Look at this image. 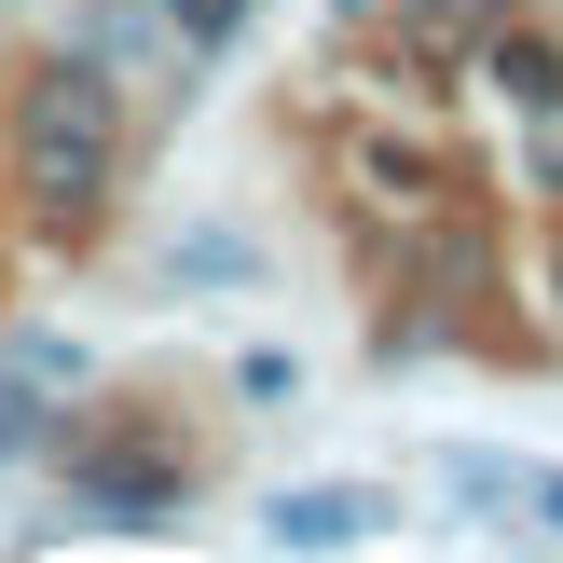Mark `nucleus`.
Returning a JSON list of instances; mask_svg holds the SVG:
<instances>
[{
  "label": "nucleus",
  "mask_w": 563,
  "mask_h": 563,
  "mask_svg": "<svg viewBox=\"0 0 563 563\" xmlns=\"http://www.w3.org/2000/svg\"><path fill=\"white\" fill-rule=\"evenodd\" d=\"M110 69H82V55H55V69H27V97H14V179H27V207L55 220V234H82L97 220V192H110Z\"/></svg>",
  "instance_id": "nucleus-1"
},
{
  "label": "nucleus",
  "mask_w": 563,
  "mask_h": 563,
  "mask_svg": "<svg viewBox=\"0 0 563 563\" xmlns=\"http://www.w3.org/2000/svg\"><path fill=\"white\" fill-rule=\"evenodd\" d=\"M344 192H357L372 220H427V234H440V207H454V192H440V165L412 152V137H385V124L344 137Z\"/></svg>",
  "instance_id": "nucleus-2"
},
{
  "label": "nucleus",
  "mask_w": 563,
  "mask_h": 563,
  "mask_svg": "<svg viewBox=\"0 0 563 563\" xmlns=\"http://www.w3.org/2000/svg\"><path fill=\"white\" fill-rule=\"evenodd\" d=\"M69 482L97 509H179V454H152V440H97V454H69Z\"/></svg>",
  "instance_id": "nucleus-3"
},
{
  "label": "nucleus",
  "mask_w": 563,
  "mask_h": 563,
  "mask_svg": "<svg viewBox=\"0 0 563 563\" xmlns=\"http://www.w3.org/2000/svg\"><path fill=\"white\" fill-rule=\"evenodd\" d=\"M357 522H372L357 495H275V509H262V537H275V550H344Z\"/></svg>",
  "instance_id": "nucleus-4"
},
{
  "label": "nucleus",
  "mask_w": 563,
  "mask_h": 563,
  "mask_svg": "<svg viewBox=\"0 0 563 563\" xmlns=\"http://www.w3.org/2000/svg\"><path fill=\"white\" fill-rule=\"evenodd\" d=\"M165 14H179V42H192V55H220V42L247 27V0H165Z\"/></svg>",
  "instance_id": "nucleus-5"
},
{
  "label": "nucleus",
  "mask_w": 563,
  "mask_h": 563,
  "mask_svg": "<svg viewBox=\"0 0 563 563\" xmlns=\"http://www.w3.org/2000/svg\"><path fill=\"white\" fill-rule=\"evenodd\" d=\"M495 82H509V97H563V69H550V42H495Z\"/></svg>",
  "instance_id": "nucleus-6"
},
{
  "label": "nucleus",
  "mask_w": 563,
  "mask_h": 563,
  "mask_svg": "<svg viewBox=\"0 0 563 563\" xmlns=\"http://www.w3.org/2000/svg\"><path fill=\"white\" fill-rule=\"evenodd\" d=\"M27 440H42V399H27V385L0 372V454H27Z\"/></svg>",
  "instance_id": "nucleus-7"
},
{
  "label": "nucleus",
  "mask_w": 563,
  "mask_h": 563,
  "mask_svg": "<svg viewBox=\"0 0 563 563\" xmlns=\"http://www.w3.org/2000/svg\"><path fill=\"white\" fill-rule=\"evenodd\" d=\"M537 179L563 192V97H537Z\"/></svg>",
  "instance_id": "nucleus-8"
},
{
  "label": "nucleus",
  "mask_w": 563,
  "mask_h": 563,
  "mask_svg": "<svg viewBox=\"0 0 563 563\" xmlns=\"http://www.w3.org/2000/svg\"><path fill=\"white\" fill-rule=\"evenodd\" d=\"M550 522H563V482H550Z\"/></svg>",
  "instance_id": "nucleus-9"
}]
</instances>
